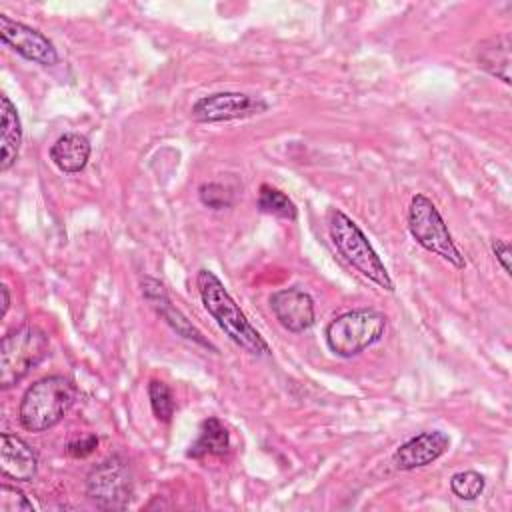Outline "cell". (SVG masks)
<instances>
[{
    "instance_id": "277c9868",
    "label": "cell",
    "mask_w": 512,
    "mask_h": 512,
    "mask_svg": "<svg viewBox=\"0 0 512 512\" xmlns=\"http://www.w3.org/2000/svg\"><path fill=\"white\" fill-rule=\"evenodd\" d=\"M386 330V316L372 308H358L336 316L326 326V344L340 358H352L376 344Z\"/></svg>"
},
{
    "instance_id": "9c48e42d",
    "label": "cell",
    "mask_w": 512,
    "mask_h": 512,
    "mask_svg": "<svg viewBox=\"0 0 512 512\" xmlns=\"http://www.w3.org/2000/svg\"><path fill=\"white\" fill-rule=\"evenodd\" d=\"M0 38L22 58L36 62L40 66H54L58 62V52L54 44L36 28L0 14Z\"/></svg>"
},
{
    "instance_id": "30bf717a",
    "label": "cell",
    "mask_w": 512,
    "mask_h": 512,
    "mask_svg": "<svg viewBox=\"0 0 512 512\" xmlns=\"http://www.w3.org/2000/svg\"><path fill=\"white\" fill-rule=\"evenodd\" d=\"M270 308H272L276 320L288 332H294V334L312 328V324L316 320L312 296L298 286L276 290L270 296Z\"/></svg>"
},
{
    "instance_id": "7402d4cb",
    "label": "cell",
    "mask_w": 512,
    "mask_h": 512,
    "mask_svg": "<svg viewBox=\"0 0 512 512\" xmlns=\"http://www.w3.org/2000/svg\"><path fill=\"white\" fill-rule=\"evenodd\" d=\"M0 512H34L32 502L22 490L10 484L0 486Z\"/></svg>"
},
{
    "instance_id": "3957f363",
    "label": "cell",
    "mask_w": 512,
    "mask_h": 512,
    "mask_svg": "<svg viewBox=\"0 0 512 512\" xmlns=\"http://www.w3.org/2000/svg\"><path fill=\"white\" fill-rule=\"evenodd\" d=\"M328 230H330V240L336 246L338 254L352 268H356L362 276H366L370 282L384 288L386 292L394 290V282L384 262L380 260V256L368 242L366 234L358 228V224L352 218H348L340 210H332L328 220Z\"/></svg>"
},
{
    "instance_id": "8992f818",
    "label": "cell",
    "mask_w": 512,
    "mask_h": 512,
    "mask_svg": "<svg viewBox=\"0 0 512 512\" xmlns=\"http://www.w3.org/2000/svg\"><path fill=\"white\" fill-rule=\"evenodd\" d=\"M408 230L424 250L440 256L456 268H464V256L456 248L444 218L428 196H412L408 206Z\"/></svg>"
},
{
    "instance_id": "603a6c76",
    "label": "cell",
    "mask_w": 512,
    "mask_h": 512,
    "mask_svg": "<svg viewBox=\"0 0 512 512\" xmlns=\"http://www.w3.org/2000/svg\"><path fill=\"white\" fill-rule=\"evenodd\" d=\"M96 446H98V436L86 434V436L76 438V440H72V442L68 444V454H72V456H76V458H84V456L92 454V452L96 450Z\"/></svg>"
},
{
    "instance_id": "ac0fdd59",
    "label": "cell",
    "mask_w": 512,
    "mask_h": 512,
    "mask_svg": "<svg viewBox=\"0 0 512 512\" xmlns=\"http://www.w3.org/2000/svg\"><path fill=\"white\" fill-rule=\"evenodd\" d=\"M258 210L284 220H296L298 216L296 204L282 190L270 184H262L258 190Z\"/></svg>"
},
{
    "instance_id": "6da1fadb",
    "label": "cell",
    "mask_w": 512,
    "mask_h": 512,
    "mask_svg": "<svg viewBox=\"0 0 512 512\" xmlns=\"http://www.w3.org/2000/svg\"><path fill=\"white\" fill-rule=\"evenodd\" d=\"M196 288L200 294V300L208 314L218 322V326L226 332V336L244 348L246 352L254 356L268 354L270 348L266 340L260 336V332L248 322L246 314L240 310V306L234 302V298L228 294L222 280L208 268L198 270L196 274Z\"/></svg>"
},
{
    "instance_id": "8fae6325",
    "label": "cell",
    "mask_w": 512,
    "mask_h": 512,
    "mask_svg": "<svg viewBox=\"0 0 512 512\" xmlns=\"http://www.w3.org/2000/svg\"><path fill=\"white\" fill-rule=\"evenodd\" d=\"M450 448V438L440 430H430L412 436L400 444L392 456L398 470H414L432 464Z\"/></svg>"
},
{
    "instance_id": "52a82bcc",
    "label": "cell",
    "mask_w": 512,
    "mask_h": 512,
    "mask_svg": "<svg viewBox=\"0 0 512 512\" xmlns=\"http://www.w3.org/2000/svg\"><path fill=\"white\" fill-rule=\"evenodd\" d=\"M134 492V476L130 464L114 454L94 466L86 476L88 498L104 510H122L130 504Z\"/></svg>"
},
{
    "instance_id": "5b68a950",
    "label": "cell",
    "mask_w": 512,
    "mask_h": 512,
    "mask_svg": "<svg viewBox=\"0 0 512 512\" xmlns=\"http://www.w3.org/2000/svg\"><path fill=\"white\" fill-rule=\"evenodd\" d=\"M48 350V336L36 326H20L8 332L0 342V386L18 384L48 356Z\"/></svg>"
},
{
    "instance_id": "ffe728a7",
    "label": "cell",
    "mask_w": 512,
    "mask_h": 512,
    "mask_svg": "<svg viewBox=\"0 0 512 512\" xmlns=\"http://www.w3.org/2000/svg\"><path fill=\"white\" fill-rule=\"evenodd\" d=\"M486 480L476 470H462L450 478V488L460 500H476L484 492Z\"/></svg>"
},
{
    "instance_id": "ba28073f",
    "label": "cell",
    "mask_w": 512,
    "mask_h": 512,
    "mask_svg": "<svg viewBox=\"0 0 512 512\" xmlns=\"http://www.w3.org/2000/svg\"><path fill=\"white\" fill-rule=\"evenodd\" d=\"M268 110V104L262 98L242 94V92H216L202 96L192 106V116L198 122H228L238 118H248Z\"/></svg>"
},
{
    "instance_id": "d4e9b609",
    "label": "cell",
    "mask_w": 512,
    "mask_h": 512,
    "mask_svg": "<svg viewBox=\"0 0 512 512\" xmlns=\"http://www.w3.org/2000/svg\"><path fill=\"white\" fill-rule=\"evenodd\" d=\"M0 294H2V312H0V316L4 318L6 312H8V308H10V290H8L6 284L0 286Z\"/></svg>"
},
{
    "instance_id": "d6986e66",
    "label": "cell",
    "mask_w": 512,
    "mask_h": 512,
    "mask_svg": "<svg viewBox=\"0 0 512 512\" xmlns=\"http://www.w3.org/2000/svg\"><path fill=\"white\" fill-rule=\"evenodd\" d=\"M148 398H150V408H152V414L156 416V420L170 422L174 416V408H176L172 388L166 382L154 378L148 384Z\"/></svg>"
},
{
    "instance_id": "44dd1931",
    "label": "cell",
    "mask_w": 512,
    "mask_h": 512,
    "mask_svg": "<svg viewBox=\"0 0 512 512\" xmlns=\"http://www.w3.org/2000/svg\"><path fill=\"white\" fill-rule=\"evenodd\" d=\"M198 196H200V202L212 210L228 208L234 202V192L220 182H204L198 188Z\"/></svg>"
},
{
    "instance_id": "9a60e30c",
    "label": "cell",
    "mask_w": 512,
    "mask_h": 512,
    "mask_svg": "<svg viewBox=\"0 0 512 512\" xmlns=\"http://www.w3.org/2000/svg\"><path fill=\"white\" fill-rule=\"evenodd\" d=\"M0 144H2V156H0V170L6 172L14 166L20 146H22V122L18 116L16 106L8 96H0Z\"/></svg>"
},
{
    "instance_id": "cb8c5ba5",
    "label": "cell",
    "mask_w": 512,
    "mask_h": 512,
    "mask_svg": "<svg viewBox=\"0 0 512 512\" xmlns=\"http://www.w3.org/2000/svg\"><path fill=\"white\" fill-rule=\"evenodd\" d=\"M492 252H494L496 260L500 262V266L504 268V272H506V274H512V266H510L512 250H510V244H508L506 240L494 238V240H492Z\"/></svg>"
},
{
    "instance_id": "7a4b0ae2",
    "label": "cell",
    "mask_w": 512,
    "mask_h": 512,
    "mask_svg": "<svg viewBox=\"0 0 512 512\" xmlns=\"http://www.w3.org/2000/svg\"><path fill=\"white\" fill-rule=\"evenodd\" d=\"M76 390L64 376L36 380L22 396L18 418L28 432H44L56 426L74 402Z\"/></svg>"
},
{
    "instance_id": "e0dca14e",
    "label": "cell",
    "mask_w": 512,
    "mask_h": 512,
    "mask_svg": "<svg viewBox=\"0 0 512 512\" xmlns=\"http://www.w3.org/2000/svg\"><path fill=\"white\" fill-rule=\"evenodd\" d=\"M228 448H230V434L226 426L218 418L210 416L200 424L198 436L190 444L186 456L194 460H200L206 456H222L228 452Z\"/></svg>"
},
{
    "instance_id": "2e32d148",
    "label": "cell",
    "mask_w": 512,
    "mask_h": 512,
    "mask_svg": "<svg viewBox=\"0 0 512 512\" xmlns=\"http://www.w3.org/2000/svg\"><path fill=\"white\" fill-rule=\"evenodd\" d=\"M476 62L490 76L510 84V38L508 36H492L478 44Z\"/></svg>"
},
{
    "instance_id": "7c38bea8",
    "label": "cell",
    "mask_w": 512,
    "mask_h": 512,
    "mask_svg": "<svg viewBox=\"0 0 512 512\" xmlns=\"http://www.w3.org/2000/svg\"><path fill=\"white\" fill-rule=\"evenodd\" d=\"M142 294H144V298L148 300V304L156 310V314L178 334V336H182V338H186V340H192V342H196V344H200V346H204V348H214L202 334H200V330H196L194 326H192V322L178 310V308H174L172 306V302H170V298H168V292H166V288H164V284L162 282H158V280H154V278H142Z\"/></svg>"
},
{
    "instance_id": "5bb4252c",
    "label": "cell",
    "mask_w": 512,
    "mask_h": 512,
    "mask_svg": "<svg viewBox=\"0 0 512 512\" xmlns=\"http://www.w3.org/2000/svg\"><path fill=\"white\" fill-rule=\"evenodd\" d=\"M90 158V142L78 132L62 134L50 148V160L60 172L76 174L84 170Z\"/></svg>"
},
{
    "instance_id": "4fadbf2b",
    "label": "cell",
    "mask_w": 512,
    "mask_h": 512,
    "mask_svg": "<svg viewBox=\"0 0 512 512\" xmlns=\"http://www.w3.org/2000/svg\"><path fill=\"white\" fill-rule=\"evenodd\" d=\"M0 466L6 478H12L16 482H30L38 470V456L26 440H22L16 434L4 432L0 448Z\"/></svg>"
}]
</instances>
